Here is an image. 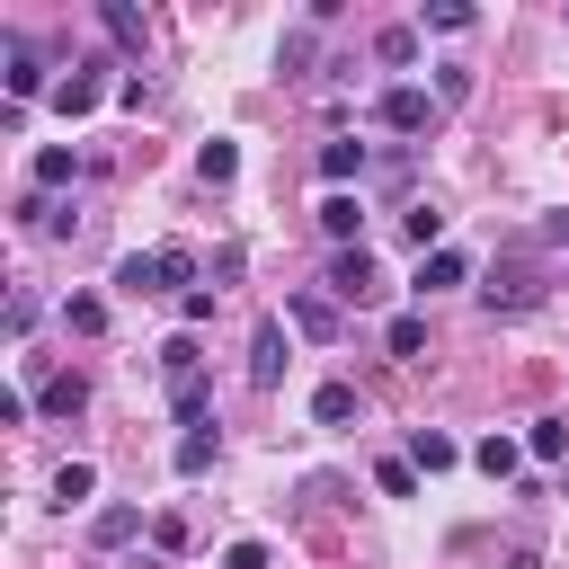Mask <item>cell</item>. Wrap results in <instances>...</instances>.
<instances>
[{"label":"cell","mask_w":569,"mask_h":569,"mask_svg":"<svg viewBox=\"0 0 569 569\" xmlns=\"http://www.w3.org/2000/svg\"><path fill=\"white\" fill-rule=\"evenodd\" d=\"M187 276H196V249H178V240H169V249H133V258L116 267L124 293H169V284H187Z\"/></svg>","instance_id":"6da1fadb"},{"label":"cell","mask_w":569,"mask_h":569,"mask_svg":"<svg viewBox=\"0 0 569 569\" xmlns=\"http://www.w3.org/2000/svg\"><path fill=\"white\" fill-rule=\"evenodd\" d=\"M373 293H382L373 249H338V258H329V302H373Z\"/></svg>","instance_id":"7a4b0ae2"},{"label":"cell","mask_w":569,"mask_h":569,"mask_svg":"<svg viewBox=\"0 0 569 569\" xmlns=\"http://www.w3.org/2000/svg\"><path fill=\"white\" fill-rule=\"evenodd\" d=\"M98 98H107V62H71V71L53 80V107H62V116H89Z\"/></svg>","instance_id":"3957f363"},{"label":"cell","mask_w":569,"mask_h":569,"mask_svg":"<svg viewBox=\"0 0 569 569\" xmlns=\"http://www.w3.org/2000/svg\"><path fill=\"white\" fill-rule=\"evenodd\" d=\"M373 116H382V124H391V133H427V124H436V98H427V89H409V80H400V89H382V107H373Z\"/></svg>","instance_id":"277c9868"},{"label":"cell","mask_w":569,"mask_h":569,"mask_svg":"<svg viewBox=\"0 0 569 569\" xmlns=\"http://www.w3.org/2000/svg\"><path fill=\"white\" fill-rule=\"evenodd\" d=\"M480 293H489V311H507V320H516V311H533V302H542V276H533V267H507V276H489Z\"/></svg>","instance_id":"5b68a950"},{"label":"cell","mask_w":569,"mask_h":569,"mask_svg":"<svg viewBox=\"0 0 569 569\" xmlns=\"http://www.w3.org/2000/svg\"><path fill=\"white\" fill-rule=\"evenodd\" d=\"M249 382H258V391L284 382V320H258V338H249Z\"/></svg>","instance_id":"8992f818"},{"label":"cell","mask_w":569,"mask_h":569,"mask_svg":"<svg viewBox=\"0 0 569 569\" xmlns=\"http://www.w3.org/2000/svg\"><path fill=\"white\" fill-rule=\"evenodd\" d=\"M462 276H471V258H462V249H427V258H418V284H409V293L427 302V293H453Z\"/></svg>","instance_id":"52a82bcc"},{"label":"cell","mask_w":569,"mask_h":569,"mask_svg":"<svg viewBox=\"0 0 569 569\" xmlns=\"http://www.w3.org/2000/svg\"><path fill=\"white\" fill-rule=\"evenodd\" d=\"M320 231H329V240H338V249H365V204H356V196H347V187H338V196H329V204H320Z\"/></svg>","instance_id":"ba28073f"},{"label":"cell","mask_w":569,"mask_h":569,"mask_svg":"<svg viewBox=\"0 0 569 569\" xmlns=\"http://www.w3.org/2000/svg\"><path fill=\"white\" fill-rule=\"evenodd\" d=\"M284 320H293L302 338H338V302H329V293H293V302H284Z\"/></svg>","instance_id":"9c48e42d"},{"label":"cell","mask_w":569,"mask_h":569,"mask_svg":"<svg viewBox=\"0 0 569 569\" xmlns=\"http://www.w3.org/2000/svg\"><path fill=\"white\" fill-rule=\"evenodd\" d=\"M213 453H222V436H213V427H187L169 462H178V480H196V471H213Z\"/></svg>","instance_id":"30bf717a"},{"label":"cell","mask_w":569,"mask_h":569,"mask_svg":"<svg viewBox=\"0 0 569 569\" xmlns=\"http://www.w3.org/2000/svg\"><path fill=\"white\" fill-rule=\"evenodd\" d=\"M133 533H142V507H98V525H89V542H98V551H124Z\"/></svg>","instance_id":"8fae6325"},{"label":"cell","mask_w":569,"mask_h":569,"mask_svg":"<svg viewBox=\"0 0 569 569\" xmlns=\"http://www.w3.org/2000/svg\"><path fill=\"white\" fill-rule=\"evenodd\" d=\"M196 178H204V187H231V178H240V142H222V133H213V142L196 151Z\"/></svg>","instance_id":"7c38bea8"},{"label":"cell","mask_w":569,"mask_h":569,"mask_svg":"<svg viewBox=\"0 0 569 569\" xmlns=\"http://www.w3.org/2000/svg\"><path fill=\"white\" fill-rule=\"evenodd\" d=\"M320 178H329V196L347 178H365V142H320Z\"/></svg>","instance_id":"4fadbf2b"},{"label":"cell","mask_w":569,"mask_h":569,"mask_svg":"<svg viewBox=\"0 0 569 569\" xmlns=\"http://www.w3.org/2000/svg\"><path fill=\"white\" fill-rule=\"evenodd\" d=\"M471 462H480L489 480H516V462H525V445H516V436H480V445H471Z\"/></svg>","instance_id":"5bb4252c"},{"label":"cell","mask_w":569,"mask_h":569,"mask_svg":"<svg viewBox=\"0 0 569 569\" xmlns=\"http://www.w3.org/2000/svg\"><path fill=\"white\" fill-rule=\"evenodd\" d=\"M36 89H44V62H36L27 44H9V107H27Z\"/></svg>","instance_id":"9a60e30c"},{"label":"cell","mask_w":569,"mask_h":569,"mask_svg":"<svg viewBox=\"0 0 569 569\" xmlns=\"http://www.w3.org/2000/svg\"><path fill=\"white\" fill-rule=\"evenodd\" d=\"M311 418H320V427H347V418H356V382H320V391H311Z\"/></svg>","instance_id":"2e32d148"},{"label":"cell","mask_w":569,"mask_h":569,"mask_svg":"<svg viewBox=\"0 0 569 569\" xmlns=\"http://www.w3.org/2000/svg\"><path fill=\"white\" fill-rule=\"evenodd\" d=\"M409 462H418V471H453L462 453H453V436H436V427H418V436H409Z\"/></svg>","instance_id":"e0dca14e"},{"label":"cell","mask_w":569,"mask_h":569,"mask_svg":"<svg viewBox=\"0 0 569 569\" xmlns=\"http://www.w3.org/2000/svg\"><path fill=\"white\" fill-rule=\"evenodd\" d=\"M382 347H391L400 365H409V356H427V320H418V311H400V320L382 329Z\"/></svg>","instance_id":"ac0fdd59"},{"label":"cell","mask_w":569,"mask_h":569,"mask_svg":"<svg viewBox=\"0 0 569 569\" xmlns=\"http://www.w3.org/2000/svg\"><path fill=\"white\" fill-rule=\"evenodd\" d=\"M525 453H533V462H560V453H569V418H533Z\"/></svg>","instance_id":"d6986e66"},{"label":"cell","mask_w":569,"mask_h":569,"mask_svg":"<svg viewBox=\"0 0 569 569\" xmlns=\"http://www.w3.org/2000/svg\"><path fill=\"white\" fill-rule=\"evenodd\" d=\"M373 489H382V498H418V462H409V453L373 462Z\"/></svg>","instance_id":"ffe728a7"},{"label":"cell","mask_w":569,"mask_h":569,"mask_svg":"<svg viewBox=\"0 0 569 569\" xmlns=\"http://www.w3.org/2000/svg\"><path fill=\"white\" fill-rule=\"evenodd\" d=\"M400 231H409V240H418V258H427V249L445 240V213H436V204H409V213H400Z\"/></svg>","instance_id":"44dd1931"},{"label":"cell","mask_w":569,"mask_h":569,"mask_svg":"<svg viewBox=\"0 0 569 569\" xmlns=\"http://www.w3.org/2000/svg\"><path fill=\"white\" fill-rule=\"evenodd\" d=\"M36 400H44V409H53V418H71V409H80V400H89V382H80V373H53V382H44V391H36Z\"/></svg>","instance_id":"7402d4cb"},{"label":"cell","mask_w":569,"mask_h":569,"mask_svg":"<svg viewBox=\"0 0 569 569\" xmlns=\"http://www.w3.org/2000/svg\"><path fill=\"white\" fill-rule=\"evenodd\" d=\"M427 27H445V36H462V27H480V9H471V0H427Z\"/></svg>","instance_id":"603a6c76"},{"label":"cell","mask_w":569,"mask_h":569,"mask_svg":"<svg viewBox=\"0 0 569 569\" xmlns=\"http://www.w3.org/2000/svg\"><path fill=\"white\" fill-rule=\"evenodd\" d=\"M98 18H107V36H116V44H124V53H142V18H133V9H124V0H107V9H98Z\"/></svg>","instance_id":"cb8c5ba5"},{"label":"cell","mask_w":569,"mask_h":569,"mask_svg":"<svg viewBox=\"0 0 569 569\" xmlns=\"http://www.w3.org/2000/svg\"><path fill=\"white\" fill-rule=\"evenodd\" d=\"M213 302H222V284H187V293H178V320H187V329H204V320H213Z\"/></svg>","instance_id":"d4e9b609"},{"label":"cell","mask_w":569,"mask_h":569,"mask_svg":"<svg viewBox=\"0 0 569 569\" xmlns=\"http://www.w3.org/2000/svg\"><path fill=\"white\" fill-rule=\"evenodd\" d=\"M62 320H71L80 338H98V329H107V302H98V293H71V302H62Z\"/></svg>","instance_id":"484cf974"},{"label":"cell","mask_w":569,"mask_h":569,"mask_svg":"<svg viewBox=\"0 0 569 569\" xmlns=\"http://www.w3.org/2000/svg\"><path fill=\"white\" fill-rule=\"evenodd\" d=\"M160 373H169V382H178V373H204V365H196V329H178V338L160 347Z\"/></svg>","instance_id":"4316f807"},{"label":"cell","mask_w":569,"mask_h":569,"mask_svg":"<svg viewBox=\"0 0 569 569\" xmlns=\"http://www.w3.org/2000/svg\"><path fill=\"white\" fill-rule=\"evenodd\" d=\"M89 489H98V471H89V462H62V471H53V498H62V507H80Z\"/></svg>","instance_id":"83f0119b"},{"label":"cell","mask_w":569,"mask_h":569,"mask_svg":"<svg viewBox=\"0 0 569 569\" xmlns=\"http://www.w3.org/2000/svg\"><path fill=\"white\" fill-rule=\"evenodd\" d=\"M462 98H471V62H445L436 71V107H462Z\"/></svg>","instance_id":"f1b7e54d"},{"label":"cell","mask_w":569,"mask_h":569,"mask_svg":"<svg viewBox=\"0 0 569 569\" xmlns=\"http://www.w3.org/2000/svg\"><path fill=\"white\" fill-rule=\"evenodd\" d=\"M71 169H80V160H71V151H62V142H44V151H36V187H62V178H71Z\"/></svg>","instance_id":"f546056e"},{"label":"cell","mask_w":569,"mask_h":569,"mask_svg":"<svg viewBox=\"0 0 569 569\" xmlns=\"http://www.w3.org/2000/svg\"><path fill=\"white\" fill-rule=\"evenodd\" d=\"M373 53H382V62H409V53H418V27H382Z\"/></svg>","instance_id":"4dcf8cb0"},{"label":"cell","mask_w":569,"mask_h":569,"mask_svg":"<svg viewBox=\"0 0 569 569\" xmlns=\"http://www.w3.org/2000/svg\"><path fill=\"white\" fill-rule=\"evenodd\" d=\"M222 569H267V542H231V551H222Z\"/></svg>","instance_id":"1f68e13d"},{"label":"cell","mask_w":569,"mask_h":569,"mask_svg":"<svg viewBox=\"0 0 569 569\" xmlns=\"http://www.w3.org/2000/svg\"><path fill=\"white\" fill-rule=\"evenodd\" d=\"M551 231H560V240H569V213H560V222H551Z\"/></svg>","instance_id":"d6a6232c"}]
</instances>
